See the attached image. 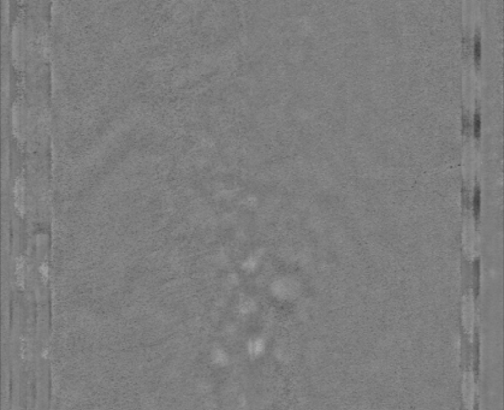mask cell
I'll return each mask as SVG.
<instances>
[{
    "label": "cell",
    "mask_w": 504,
    "mask_h": 410,
    "mask_svg": "<svg viewBox=\"0 0 504 410\" xmlns=\"http://www.w3.org/2000/svg\"><path fill=\"white\" fill-rule=\"evenodd\" d=\"M473 388L474 386L472 384V378L467 377L465 379V390H463V393H465L466 402H472V397H473Z\"/></svg>",
    "instance_id": "cell-5"
},
{
    "label": "cell",
    "mask_w": 504,
    "mask_h": 410,
    "mask_svg": "<svg viewBox=\"0 0 504 410\" xmlns=\"http://www.w3.org/2000/svg\"><path fill=\"white\" fill-rule=\"evenodd\" d=\"M472 128H473V132L477 137L480 136V131H481V114L479 113V111H477L474 113L473 117V123H472Z\"/></svg>",
    "instance_id": "cell-6"
},
{
    "label": "cell",
    "mask_w": 504,
    "mask_h": 410,
    "mask_svg": "<svg viewBox=\"0 0 504 410\" xmlns=\"http://www.w3.org/2000/svg\"><path fill=\"white\" fill-rule=\"evenodd\" d=\"M15 201L16 207L20 212H23V184L22 179L18 178L15 186Z\"/></svg>",
    "instance_id": "cell-2"
},
{
    "label": "cell",
    "mask_w": 504,
    "mask_h": 410,
    "mask_svg": "<svg viewBox=\"0 0 504 410\" xmlns=\"http://www.w3.org/2000/svg\"><path fill=\"white\" fill-rule=\"evenodd\" d=\"M481 49H482L481 37H480L479 34H477V35L474 36V41H473V57L478 63L480 62V59H481V53H482Z\"/></svg>",
    "instance_id": "cell-4"
},
{
    "label": "cell",
    "mask_w": 504,
    "mask_h": 410,
    "mask_svg": "<svg viewBox=\"0 0 504 410\" xmlns=\"http://www.w3.org/2000/svg\"><path fill=\"white\" fill-rule=\"evenodd\" d=\"M472 206H473V213L478 217L480 213V207H481V193H480L479 185L476 186L473 194V200H472Z\"/></svg>",
    "instance_id": "cell-3"
},
{
    "label": "cell",
    "mask_w": 504,
    "mask_h": 410,
    "mask_svg": "<svg viewBox=\"0 0 504 410\" xmlns=\"http://www.w3.org/2000/svg\"><path fill=\"white\" fill-rule=\"evenodd\" d=\"M471 298H466L465 300V306H463V325L467 329L468 333H472V329H473V319H474V309L473 305H472Z\"/></svg>",
    "instance_id": "cell-1"
}]
</instances>
